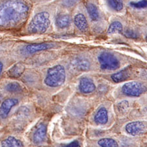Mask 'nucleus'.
<instances>
[{
    "label": "nucleus",
    "mask_w": 147,
    "mask_h": 147,
    "mask_svg": "<svg viewBox=\"0 0 147 147\" xmlns=\"http://www.w3.org/2000/svg\"><path fill=\"white\" fill-rule=\"evenodd\" d=\"M122 90L123 93L126 96L139 97L145 93L147 88L143 83L139 82H129L124 84Z\"/></svg>",
    "instance_id": "nucleus-5"
},
{
    "label": "nucleus",
    "mask_w": 147,
    "mask_h": 147,
    "mask_svg": "<svg viewBox=\"0 0 147 147\" xmlns=\"http://www.w3.org/2000/svg\"><path fill=\"white\" fill-rule=\"evenodd\" d=\"M79 146V143H78L77 141H73V142H71V143L68 144L67 146Z\"/></svg>",
    "instance_id": "nucleus-27"
},
{
    "label": "nucleus",
    "mask_w": 147,
    "mask_h": 147,
    "mask_svg": "<svg viewBox=\"0 0 147 147\" xmlns=\"http://www.w3.org/2000/svg\"><path fill=\"white\" fill-rule=\"evenodd\" d=\"M71 22V18L68 15H60L56 18V25L61 29L69 26Z\"/></svg>",
    "instance_id": "nucleus-15"
},
{
    "label": "nucleus",
    "mask_w": 147,
    "mask_h": 147,
    "mask_svg": "<svg viewBox=\"0 0 147 147\" xmlns=\"http://www.w3.org/2000/svg\"><path fill=\"white\" fill-rule=\"evenodd\" d=\"M74 23L77 28L81 32H86L88 29L86 18L82 14H77L74 18Z\"/></svg>",
    "instance_id": "nucleus-10"
},
{
    "label": "nucleus",
    "mask_w": 147,
    "mask_h": 147,
    "mask_svg": "<svg viewBox=\"0 0 147 147\" xmlns=\"http://www.w3.org/2000/svg\"><path fill=\"white\" fill-rule=\"evenodd\" d=\"M65 78L64 67L61 65H57L48 70L45 83L50 87H58L65 82Z\"/></svg>",
    "instance_id": "nucleus-2"
},
{
    "label": "nucleus",
    "mask_w": 147,
    "mask_h": 147,
    "mask_svg": "<svg viewBox=\"0 0 147 147\" xmlns=\"http://www.w3.org/2000/svg\"><path fill=\"white\" fill-rule=\"evenodd\" d=\"M79 90L83 94H90L96 90L94 82L87 77H83L80 80Z\"/></svg>",
    "instance_id": "nucleus-8"
},
{
    "label": "nucleus",
    "mask_w": 147,
    "mask_h": 147,
    "mask_svg": "<svg viewBox=\"0 0 147 147\" xmlns=\"http://www.w3.org/2000/svg\"><path fill=\"white\" fill-rule=\"evenodd\" d=\"M88 13L93 21H97L99 18V11L97 7L93 3H88L86 5Z\"/></svg>",
    "instance_id": "nucleus-18"
},
{
    "label": "nucleus",
    "mask_w": 147,
    "mask_h": 147,
    "mask_svg": "<svg viewBox=\"0 0 147 147\" xmlns=\"http://www.w3.org/2000/svg\"><path fill=\"white\" fill-rule=\"evenodd\" d=\"M146 41H147V35H146Z\"/></svg>",
    "instance_id": "nucleus-29"
},
{
    "label": "nucleus",
    "mask_w": 147,
    "mask_h": 147,
    "mask_svg": "<svg viewBox=\"0 0 147 147\" xmlns=\"http://www.w3.org/2000/svg\"><path fill=\"white\" fill-rule=\"evenodd\" d=\"M129 109V103L127 101H123L118 103L117 106V109L121 113H126Z\"/></svg>",
    "instance_id": "nucleus-23"
},
{
    "label": "nucleus",
    "mask_w": 147,
    "mask_h": 147,
    "mask_svg": "<svg viewBox=\"0 0 147 147\" xmlns=\"http://www.w3.org/2000/svg\"><path fill=\"white\" fill-rule=\"evenodd\" d=\"M108 119V113L105 108H101L95 116V122L99 124H105Z\"/></svg>",
    "instance_id": "nucleus-14"
},
{
    "label": "nucleus",
    "mask_w": 147,
    "mask_h": 147,
    "mask_svg": "<svg viewBox=\"0 0 147 147\" xmlns=\"http://www.w3.org/2000/svg\"><path fill=\"white\" fill-rule=\"evenodd\" d=\"M147 123L144 121H134L125 125V131L133 136L142 134L146 131Z\"/></svg>",
    "instance_id": "nucleus-6"
},
{
    "label": "nucleus",
    "mask_w": 147,
    "mask_h": 147,
    "mask_svg": "<svg viewBox=\"0 0 147 147\" xmlns=\"http://www.w3.org/2000/svg\"><path fill=\"white\" fill-rule=\"evenodd\" d=\"M131 75V71L129 68H126L121 70L116 73H114L111 76V79L115 82H121L127 80Z\"/></svg>",
    "instance_id": "nucleus-12"
},
{
    "label": "nucleus",
    "mask_w": 147,
    "mask_h": 147,
    "mask_svg": "<svg viewBox=\"0 0 147 147\" xmlns=\"http://www.w3.org/2000/svg\"><path fill=\"white\" fill-rule=\"evenodd\" d=\"M73 65L74 68L79 71H87L90 67V63L85 58H78L73 61Z\"/></svg>",
    "instance_id": "nucleus-13"
},
{
    "label": "nucleus",
    "mask_w": 147,
    "mask_h": 147,
    "mask_svg": "<svg viewBox=\"0 0 147 147\" xmlns=\"http://www.w3.org/2000/svg\"><path fill=\"white\" fill-rule=\"evenodd\" d=\"M122 30L123 26L122 24L120 22H118V21H115L109 26L107 32L109 34H113L117 32H122Z\"/></svg>",
    "instance_id": "nucleus-20"
},
{
    "label": "nucleus",
    "mask_w": 147,
    "mask_h": 147,
    "mask_svg": "<svg viewBox=\"0 0 147 147\" xmlns=\"http://www.w3.org/2000/svg\"><path fill=\"white\" fill-rule=\"evenodd\" d=\"M79 0H61L62 4L65 7H71L77 3Z\"/></svg>",
    "instance_id": "nucleus-26"
},
{
    "label": "nucleus",
    "mask_w": 147,
    "mask_h": 147,
    "mask_svg": "<svg viewBox=\"0 0 147 147\" xmlns=\"http://www.w3.org/2000/svg\"><path fill=\"white\" fill-rule=\"evenodd\" d=\"M24 66L22 63H18L14 66H13V67L9 70L8 74L11 77L17 78L21 76L23 72L24 71Z\"/></svg>",
    "instance_id": "nucleus-16"
},
{
    "label": "nucleus",
    "mask_w": 147,
    "mask_h": 147,
    "mask_svg": "<svg viewBox=\"0 0 147 147\" xmlns=\"http://www.w3.org/2000/svg\"><path fill=\"white\" fill-rule=\"evenodd\" d=\"M47 134V127L45 125L41 124L37 127L33 137V140L35 144L42 143L45 139Z\"/></svg>",
    "instance_id": "nucleus-11"
},
{
    "label": "nucleus",
    "mask_w": 147,
    "mask_h": 147,
    "mask_svg": "<svg viewBox=\"0 0 147 147\" xmlns=\"http://www.w3.org/2000/svg\"><path fill=\"white\" fill-rule=\"evenodd\" d=\"M18 103V101L16 99L9 98L5 99L0 106V118L4 119L7 117L11 109Z\"/></svg>",
    "instance_id": "nucleus-7"
},
{
    "label": "nucleus",
    "mask_w": 147,
    "mask_h": 147,
    "mask_svg": "<svg viewBox=\"0 0 147 147\" xmlns=\"http://www.w3.org/2000/svg\"><path fill=\"white\" fill-rule=\"evenodd\" d=\"M50 24L49 14L47 12H41L33 18L28 26V31L32 34H42L48 29Z\"/></svg>",
    "instance_id": "nucleus-3"
},
{
    "label": "nucleus",
    "mask_w": 147,
    "mask_h": 147,
    "mask_svg": "<svg viewBox=\"0 0 147 147\" xmlns=\"http://www.w3.org/2000/svg\"><path fill=\"white\" fill-rule=\"evenodd\" d=\"M2 146H23V144L18 139L15 138L13 137H9L8 138L5 139L4 141L1 142Z\"/></svg>",
    "instance_id": "nucleus-17"
},
{
    "label": "nucleus",
    "mask_w": 147,
    "mask_h": 147,
    "mask_svg": "<svg viewBox=\"0 0 147 147\" xmlns=\"http://www.w3.org/2000/svg\"><path fill=\"white\" fill-rule=\"evenodd\" d=\"M28 6L18 0H9L0 6V26H14L24 22L28 14Z\"/></svg>",
    "instance_id": "nucleus-1"
},
{
    "label": "nucleus",
    "mask_w": 147,
    "mask_h": 147,
    "mask_svg": "<svg viewBox=\"0 0 147 147\" xmlns=\"http://www.w3.org/2000/svg\"><path fill=\"white\" fill-rule=\"evenodd\" d=\"M124 35L125 37H127L128 38H131V39H136L137 37H138V35H137L136 32H134V30H125L124 34Z\"/></svg>",
    "instance_id": "nucleus-25"
},
{
    "label": "nucleus",
    "mask_w": 147,
    "mask_h": 147,
    "mask_svg": "<svg viewBox=\"0 0 147 147\" xmlns=\"http://www.w3.org/2000/svg\"><path fill=\"white\" fill-rule=\"evenodd\" d=\"M54 47L53 44L51 43H38L32 44L25 47L24 51L28 54H34L37 52L45 51Z\"/></svg>",
    "instance_id": "nucleus-9"
},
{
    "label": "nucleus",
    "mask_w": 147,
    "mask_h": 147,
    "mask_svg": "<svg viewBox=\"0 0 147 147\" xmlns=\"http://www.w3.org/2000/svg\"><path fill=\"white\" fill-rule=\"evenodd\" d=\"M6 90L10 92H18L21 91L22 88L18 82H11L7 84Z\"/></svg>",
    "instance_id": "nucleus-22"
},
{
    "label": "nucleus",
    "mask_w": 147,
    "mask_h": 147,
    "mask_svg": "<svg viewBox=\"0 0 147 147\" xmlns=\"http://www.w3.org/2000/svg\"><path fill=\"white\" fill-rule=\"evenodd\" d=\"M2 69H3V64L1 62H0V73L2 71Z\"/></svg>",
    "instance_id": "nucleus-28"
},
{
    "label": "nucleus",
    "mask_w": 147,
    "mask_h": 147,
    "mask_svg": "<svg viewBox=\"0 0 147 147\" xmlns=\"http://www.w3.org/2000/svg\"><path fill=\"white\" fill-rule=\"evenodd\" d=\"M107 3L113 10L120 11L124 7L122 0H107Z\"/></svg>",
    "instance_id": "nucleus-21"
},
{
    "label": "nucleus",
    "mask_w": 147,
    "mask_h": 147,
    "mask_svg": "<svg viewBox=\"0 0 147 147\" xmlns=\"http://www.w3.org/2000/svg\"><path fill=\"white\" fill-rule=\"evenodd\" d=\"M98 144L103 147H117L118 144L117 142L113 139L104 138L101 139L98 141Z\"/></svg>",
    "instance_id": "nucleus-19"
},
{
    "label": "nucleus",
    "mask_w": 147,
    "mask_h": 147,
    "mask_svg": "<svg viewBox=\"0 0 147 147\" xmlns=\"http://www.w3.org/2000/svg\"><path fill=\"white\" fill-rule=\"evenodd\" d=\"M131 6L134 8L137 9H142V8H145L147 7V0H142V1H140L139 2H137V3H135V2H131Z\"/></svg>",
    "instance_id": "nucleus-24"
},
{
    "label": "nucleus",
    "mask_w": 147,
    "mask_h": 147,
    "mask_svg": "<svg viewBox=\"0 0 147 147\" xmlns=\"http://www.w3.org/2000/svg\"><path fill=\"white\" fill-rule=\"evenodd\" d=\"M101 68L104 70H115L119 67L120 62L117 57L107 52L102 53L98 57Z\"/></svg>",
    "instance_id": "nucleus-4"
}]
</instances>
